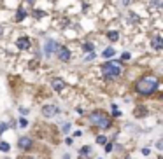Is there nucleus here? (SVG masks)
Returning a JSON list of instances; mask_svg holds the SVG:
<instances>
[{
    "instance_id": "obj_31",
    "label": "nucleus",
    "mask_w": 163,
    "mask_h": 159,
    "mask_svg": "<svg viewBox=\"0 0 163 159\" xmlns=\"http://www.w3.org/2000/svg\"><path fill=\"white\" fill-rule=\"evenodd\" d=\"M69 156H70V154H65V156H63V159H70Z\"/></svg>"
},
{
    "instance_id": "obj_12",
    "label": "nucleus",
    "mask_w": 163,
    "mask_h": 159,
    "mask_svg": "<svg viewBox=\"0 0 163 159\" xmlns=\"http://www.w3.org/2000/svg\"><path fill=\"white\" fill-rule=\"evenodd\" d=\"M116 54V51L112 47H107V49H104V58H112Z\"/></svg>"
},
{
    "instance_id": "obj_8",
    "label": "nucleus",
    "mask_w": 163,
    "mask_h": 159,
    "mask_svg": "<svg viewBox=\"0 0 163 159\" xmlns=\"http://www.w3.org/2000/svg\"><path fill=\"white\" fill-rule=\"evenodd\" d=\"M16 46H18V49H28L30 47V39L28 37H21V39H18Z\"/></svg>"
},
{
    "instance_id": "obj_18",
    "label": "nucleus",
    "mask_w": 163,
    "mask_h": 159,
    "mask_svg": "<svg viewBox=\"0 0 163 159\" xmlns=\"http://www.w3.org/2000/svg\"><path fill=\"white\" fill-rule=\"evenodd\" d=\"M19 126H21V128H27V126H28V121L25 119V117H21V119H19Z\"/></svg>"
},
{
    "instance_id": "obj_17",
    "label": "nucleus",
    "mask_w": 163,
    "mask_h": 159,
    "mask_svg": "<svg viewBox=\"0 0 163 159\" xmlns=\"http://www.w3.org/2000/svg\"><path fill=\"white\" fill-rule=\"evenodd\" d=\"M97 142L100 143V145H104V143H107V138H105V137H102V135H100V137H97Z\"/></svg>"
},
{
    "instance_id": "obj_20",
    "label": "nucleus",
    "mask_w": 163,
    "mask_h": 159,
    "mask_svg": "<svg viewBox=\"0 0 163 159\" xmlns=\"http://www.w3.org/2000/svg\"><path fill=\"white\" fill-rule=\"evenodd\" d=\"M89 147H83V149H81V156H86V154H89Z\"/></svg>"
},
{
    "instance_id": "obj_21",
    "label": "nucleus",
    "mask_w": 163,
    "mask_h": 159,
    "mask_svg": "<svg viewBox=\"0 0 163 159\" xmlns=\"http://www.w3.org/2000/svg\"><path fill=\"white\" fill-rule=\"evenodd\" d=\"M84 51H93V44H91V42H86V44H84Z\"/></svg>"
},
{
    "instance_id": "obj_25",
    "label": "nucleus",
    "mask_w": 163,
    "mask_h": 159,
    "mask_svg": "<svg viewBox=\"0 0 163 159\" xmlns=\"http://www.w3.org/2000/svg\"><path fill=\"white\" fill-rule=\"evenodd\" d=\"M130 19H132V21H139V18H137V14H133V12H130Z\"/></svg>"
},
{
    "instance_id": "obj_30",
    "label": "nucleus",
    "mask_w": 163,
    "mask_h": 159,
    "mask_svg": "<svg viewBox=\"0 0 163 159\" xmlns=\"http://www.w3.org/2000/svg\"><path fill=\"white\" fill-rule=\"evenodd\" d=\"M130 4V0H123V5H128Z\"/></svg>"
},
{
    "instance_id": "obj_14",
    "label": "nucleus",
    "mask_w": 163,
    "mask_h": 159,
    "mask_svg": "<svg viewBox=\"0 0 163 159\" xmlns=\"http://www.w3.org/2000/svg\"><path fill=\"white\" fill-rule=\"evenodd\" d=\"M107 37H109L110 40H118L119 39V33H118V31H109V33H107Z\"/></svg>"
},
{
    "instance_id": "obj_3",
    "label": "nucleus",
    "mask_w": 163,
    "mask_h": 159,
    "mask_svg": "<svg viewBox=\"0 0 163 159\" xmlns=\"http://www.w3.org/2000/svg\"><path fill=\"white\" fill-rule=\"evenodd\" d=\"M89 121H91V124H95V126H98V128H102V129H107L110 126V119L104 112H93V114L89 115Z\"/></svg>"
},
{
    "instance_id": "obj_26",
    "label": "nucleus",
    "mask_w": 163,
    "mask_h": 159,
    "mask_svg": "<svg viewBox=\"0 0 163 159\" xmlns=\"http://www.w3.org/2000/svg\"><path fill=\"white\" fill-rule=\"evenodd\" d=\"M121 60H130V54H128V53H123V54H121Z\"/></svg>"
},
{
    "instance_id": "obj_23",
    "label": "nucleus",
    "mask_w": 163,
    "mask_h": 159,
    "mask_svg": "<svg viewBox=\"0 0 163 159\" xmlns=\"http://www.w3.org/2000/svg\"><path fill=\"white\" fill-rule=\"evenodd\" d=\"M91 60H95V53H89L88 56H86V61H91Z\"/></svg>"
},
{
    "instance_id": "obj_4",
    "label": "nucleus",
    "mask_w": 163,
    "mask_h": 159,
    "mask_svg": "<svg viewBox=\"0 0 163 159\" xmlns=\"http://www.w3.org/2000/svg\"><path fill=\"white\" fill-rule=\"evenodd\" d=\"M42 114H44L46 117H54V115L58 114V107L56 105H46L44 108H42Z\"/></svg>"
},
{
    "instance_id": "obj_28",
    "label": "nucleus",
    "mask_w": 163,
    "mask_h": 159,
    "mask_svg": "<svg viewBox=\"0 0 163 159\" xmlns=\"http://www.w3.org/2000/svg\"><path fill=\"white\" fill-rule=\"evenodd\" d=\"M153 5H154V7H160L161 4H160V0H153Z\"/></svg>"
},
{
    "instance_id": "obj_7",
    "label": "nucleus",
    "mask_w": 163,
    "mask_h": 159,
    "mask_svg": "<svg viewBox=\"0 0 163 159\" xmlns=\"http://www.w3.org/2000/svg\"><path fill=\"white\" fill-rule=\"evenodd\" d=\"M51 86H53L54 91H62V89L65 88V80L63 79H53L51 80Z\"/></svg>"
},
{
    "instance_id": "obj_5",
    "label": "nucleus",
    "mask_w": 163,
    "mask_h": 159,
    "mask_svg": "<svg viewBox=\"0 0 163 159\" xmlns=\"http://www.w3.org/2000/svg\"><path fill=\"white\" fill-rule=\"evenodd\" d=\"M56 49H58V44L54 42V40H49V42H46V47H44L46 56H51L53 53H56Z\"/></svg>"
},
{
    "instance_id": "obj_6",
    "label": "nucleus",
    "mask_w": 163,
    "mask_h": 159,
    "mask_svg": "<svg viewBox=\"0 0 163 159\" xmlns=\"http://www.w3.org/2000/svg\"><path fill=\"white\" fill-rule=\"evenodd\" d=\"M56 53H58V58H60L62 61H69V60H70V51L67 47H58Z\"/></svg>"
},
{
    "instance_id": "obj_10",
    "label": "nucleus",
    "mask_w": 163,
    "mask_h": 159,
    "mask_svg": "<svg viewBox=\"0 0 163 159\" xmlns=\"http://www.w3.org/2000/svg\"><path fill=\"white\" fill-rule=\"evenodd\" d=\"M153 47L156 49V51H160V49L163 47V39H161L160 35H156V37L153 39Z\"/></svg>"
},
{
    "instance_id": "obj_13",
    "label": "nucleus",
    "mask_w": 163,
    "mask_h": 159,
    "mask_svg": "<svg viewBox=\"0 0 163 159\" xmlns=\"http://www.w3.org/2000/svg\"><path fill=\"white\" fill-rule=\"evenodd\" d=\"M9 149H11V145L7 142H0V150L2 152H9Z\"/></svg>"
},
{
    "instance_id": "obj_15",
    "label": "nucleus",
    "mask_w": 163,
    "mask_h": 159,
    "mask_svg": "<svg viewBox=\"0 0 163 159\" xmlns=\"http://www.w3.org/2000/svg\"><path fill=\"white\" fill-rule=\"evenodd\" d=\"M33 16H35V18H44L46 12L44 11H33Z\"/></svg>"
},
{
    "instance_id": "obj_19",
    "label": "nucleus",
    "mask_w": 163,
    "mask_h": 159,
    "mask_svg": "<svg viewBox=\"0 0 163 159\" xmlns=\"http://www.w3.org/2000/svg\"><path fill=\"white\" fill-rule=\"evenodd\" d=\"M112 115H114V117H119V115H121V114H119V110H118V107H116V105H112Z\"/></svg>"
},
{
    "instance_id": "obj_1",
    "label": "nucleus",
    "mask_w": 163,
    "mask_h": 159,
    "mask_svg": "<svg viewBox=\"0 0 163 159\" xmlns=\"http://www.w3.org/2000/svg\"><path fill=\"white\" fill-rule=\"evenodd\" d=\"M158 86H160V82L154 75H145V77H142L135 84V89L140 94H153L158 89Z\"/></svg>"
},
{
    "instance_id": "obj_24",
    "label": "nucleus",
    "mask_w": 163,
    "mask_h": 159,
    "mask_svg": "<svg viewBox=\"0 0 163 159\" xmlns=\"http://www.w3.org/2000/svg\"><path fill=\"white\" fill-rule=\"evenodd\" d=\"M105 145V152H110L112 150V143H104Z\"/></svg>"
},
{
    "instance_id": "obj_33",
    "label": "nucleus",
    "mask_w": 163,
    "mask_h": 159,
    "mask_svg": "<svg viewBox=\"0 0 163 159\" xmlns=\"http://www.w3.org/2000/svg\"><path fill=\"white\" fill-rule=\"evenodd\" d=\"M28 2H33V0H28Z\"/></svg>"
},
{
    "instance_id": "obj_2",
    "label": "nucleus",
    "mask_w": 163,
    "mask_h": 159,
    "mask_svg": "<svg viewBox=\"0 0 163 159\" xmlns=\"http://www.w3.org/2000/svg\"><path fill=\"white\" fill-rule=\"evenodd\" d=\"M102 72H104V75H105L107 79H114V77L121 75L123 68H121V65L118 61H107L105 65L102 66Z\"/></svg>"
},
{
    "instance_id": "obj_22",
    "label": "nucleus",
    "mask_w": 163,
    "mask_h": 159,
    "mask_svg": "<svg viewBox=\"0 0 163 159\" xmlns=\"http://www.w3.org/2000/svg\"><path fill=\"white\" fill-rule=\"evenodd\" d=\"M5 129H7V124H5V123H0V135H2Z\"/></svg>"
},
{
    "instance_id": "obj_9",
    "label": "nucleus",
    "mask_w": 163,
    "mask_h": 159,
    "mask_svg": "<svg viewBox=\"0 0 163 159\" xmlns=\"http://www.w3.org/2000/svg\"><path fill=\"white\" fill-rule=\"evenodd\" d=\"M33 145V142H32V138H28V137H23V138H19V147L21 149H30V147Z\"/></svg>"
},
{
    "instance_id": "obj_29",
    "label": "nucleus",
    "mask_w": 163,
    "mask_h": 159,
    "mask_svg": "<svg viewBox=\"0 0 163 159\" xmlns=\"http://www.w3.org/2000/svg\"><path fill=\"white\" fill-rule=\"evenodd\" d=\"M156 147H158V149L161 150V149H163V143H161V142H156Z\"/></svg>"
},
{
    "instance_id": "obj_11",
    "label": "nucleus",
    "mask_w": 163,
    "mask_h": 159,
    "mask_svg": "<svg viewBox=\"0 0 163 159\" xmlns=\"http://www.w3.org/2000/svg\"><path fill=\"white\" fill-rule=\"evenodd\" d=\"M27 18V11H23V9H19L18 12H16V21H23V19Z\"/></svg>"
},
{
    "instance_id": "obj_16",
    "label": "nucleus",
    "mask_w": 163,
    "mask_h": 159,
    "mask_svg": "<svg viewBox=\"0 0 163 159\" xmlns=\"http://www.w3.org/2000/svg\"><path fill=\"white\" fill-rule=\"evenodd\" d=\"M62 131L63 133H69V131H70V123H65V124H63V126H62Z\"/></svg>"
},
{
    "instance_id": "obj_27",
    "label": "nucleus",
    "mask_w": 163,
    "mask_h": 159,
    "mask_svg": "<svg viewBox=\"0 0 163 159\" xmlns=\"http://www.w3.org/2000/svg\"><path fill=\"white\" fill-rule=\"evenodd\" d=\"M142 154H144V156H149V149H147V147H144V149H142Z\"/></svg>"
},
{
    "instance_id": "obj_32",
    "label": "nucleus",
    "mask_w": 163,
    "mask_h": 159,
    "mask_svg": "<svg viewBox=\"0 0 163 159\" xmlns=\"http://www.w3.org/2000/svg\"><path fill=\"white\" fill-rule=\"evenodd\" d=\"M0 35H2V25H0Z\"/></svg>"
}]
</instances>
